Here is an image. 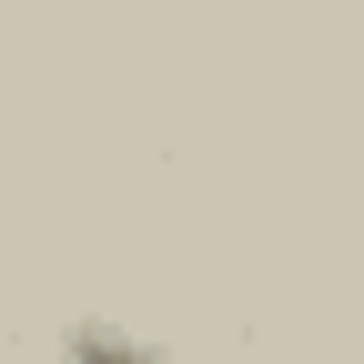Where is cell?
<instances>
[{
  "label": "cell",
  "instance_id": "obj_1",
  "mask_svg": "<svg viewBox=\"0 0 364 364\" xmlns=\"http://www.w3.org/2000/svg\"><path fill=\"white\" fill-rule=\"evenodd\" d=\"M71 364H172V354L142 344V334H122V324H81L71 334Z\"/></svg>",
  "mask_w": 364,
  "mask_h": 364
}]
</instances>
